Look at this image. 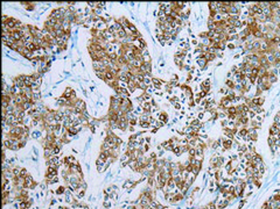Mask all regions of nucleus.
Returning a JSON list of instances; mask_svg holds the SVG:
<instances>
[{
	"label": "nucleus",
	"instance_id": "nucleus-1",
	"mask_svg": "<svg viewBox=\"0 0 280 209\" xmlns=\"http://www.w3.org/2000/svg\"><path fill=\"white\" fill-rule=\"evenodd\" d=\"M196 62H197L199 66H200L202 70H203V69H206V67H207V65H208V60L206 59V57H204L203 55L199 56V57H197V59H196Z\"/></svg>",
	"mask_w": 280,
	"mask_h": 209
},
{
	"label": "nucleus",
	"instance_id": "nucleus-2",
	"mask_svg": "<svg viewBox=\"0 0 280 209\" xmlns=\"http://www.w3.org/2000/svg\"><path fill=\"white\" fill-rule=\"evenodd\" d=\"M264 101H265V99L263 98V97H254V98H252V102H253L254 106H261V104H264Z\"/></svg>",
	"mask_w": 280,
	"mask_h": 209
},
{
	"label": "nucleus",
	"instance_id": "nucleus-3",
	"mask_svg": "<svg viewBox=\"0 0 280 209\" xmlns=\"http://www.w3.org/2000/svg\"><path fill=\"white\" fill-rule=\"evenodd\" d=\"M73 94H75V91H74V90L71 88V87H67L62 97H64L66 99H70V98H71V95H73Z\"/></svg>",
	"mask_w": 280,
	"mask_h": 209
},
{
	"label": "nucleus",
	"instance_id": "nucleus-4",
	"mask_svg": "<svg viewBox=\"0 0 280 209\" xmlns=\"http://www.w3.org/2000/svg\"><path fill=\"white\" fill-rule=\"evenodd\" d=\"M135 185H137V183L133 181V180H126V181L124 183V188H126V189H132Z\"/></svg>",
	"mask_w": 280,
	"mask_h": 209
},
{
	"label": "nucleus",
	"instance_id": "nucleus-5",
	"mask_svg": "<svg viewBox=\"0 0 280 209\" xmlns=\"http://www.w3.org/2000/svg\"><path fill=\"white\" fill-rule=\"evenodd\" d=\"M158 118H159V121H161V122H163V123H166L167 121H168V115H167L166 113H160V114H158Z\"/></svg>",
	"mask_w": 280,
	"mask_h": 209
},
{
	"label": "nucleus",
	"instance_id": "nucleus-6",
	"mask_svg": "<svg viewBox=\"0 0 280 209\" xmlns=\"http://www.w3.org/2000/svg\"><path fill=\"white\" fill-rule=\"evenodd\" d=\"M47 174H48V176H57V169H55V167H48Z\"/></svg>",
	"mask_w": 280,
	"mask_h": 209
},
{
	"label": "nucleus",
	"instance_id": "nucleus-7",
	"mask_svg": "<svg viewBox=\"0 0 280 209\" xmlns=\"http://www.w3.org/2000/svg\"><path fill=\"white\" fill-rule=\"evenodd\" d=\"M41 134H42V130H34L30 135H32V137L33 138H35V139H37V138H40L41 137Z\"/></svg>",
	"mask_w": 280,
	"mask_h": 209
},
{
	"label": "nucleus",
	"instance_id": "nucleus-8",
	"mask_svg": "<svg viewBox=\"0 0 280 209\" xmlns=\"http://www.w3.org/2000/svg\"><path fill=\"white\" fill-rule=\"evenodd\" d=\"M139 125H140V128H142V129H149L152 127V124L149 123V122H139Z\"/></svg>",
	"mask_w": 280,
	"mask_h": 209
},
{
	"label": "nucleus",
	"instance_id": "nucleus-9",
	"mask_svg": "<svg viewBox=\"0 0 280 209\" xmlns=\"http://www.w3.org/2000/svg\"><path fill=\"white\" fill-rule=\"evenodd\" d=\"M66 190H67V188H66L64 186H61V187H59V188L56 189V194H57V195L64 194V193H66Z\"/></svg>",
	"mask_w": 280,
	"mask_h": 209
},
{
	"label": "nucleus",
	"instance_id": "nucleus-10",
	"mask_svg": "<svg viewBox=\"0 0 280 209\" xmlns=\"http://www.w3.org/2000/svg\"><path fill=\"white\" fill-rule=\"evenodd\" d=\"M95 73H96V76L98 77L99 79H103V80H105V72H103V71H95Z\"/></svg>",
	"mask_w": 280,
	"mask_h": 209
},
{
	"label": "nucleus",
	"instance_id": "nucleus-11",
	"mask_svg": "<svg viewBox=\"0 0 280 209\" xmlns=\"http://www.w3.org/2000/svg\"><path fill=\"white\" fill-rule=\"evenodd\" d=\"M21 176H23V178H26V176H29V173H28V171L27 170H25V169H22V171H21V174H20Z\"/></svg>",
	"mask_w": 280,
	"mask_h": 209
},
{
	"label": "nucleus",
	"instance_id": "nucleus-12",
	"mask_svg": "<svg viewBox=\"0 0 280 209\" xmlns=\"http://www.w3.org/2000/svg\"><path fill=\"white\" fill-rule=\"evenodd\" d=\"M148 150H149V144L145 143L144 145H142V151H144V152H147Z\"/></svg>",
	"mask_w": 280,
	"mask_h": 209
},
{
	"label": "nucleus",
	"instance_id": "nucleus-13",
	"mask_svg": "<svg viewBox=\"0 0 280 209\" xmlns=\"http://www.w3.org/2000/svg\"><path fill=\"white\" fill-rule=\"evenodd\" d=\"M274 123H277V124L280 123V111L277 114V116H275V118H274Z\"/></svg>",
	"mask_w": 280,
	"mask_h": 209
},
{
	"label": "nucleus",
	"instance_id": "nucleus-14",
	"mask_svg": "<svg viewBox=\"0 0 280 209\" xmlns=\"http://www.w3.org/2000/svg\"><path fill=\"white\" fill-rule=\"evenodd\" d=\"M127 130L130 131V132H132V134H134V132H135V127H133V125H130Z\"/></svg>",
	"mask_w": 280,
	"mask_h": 209
}]
</instances>
